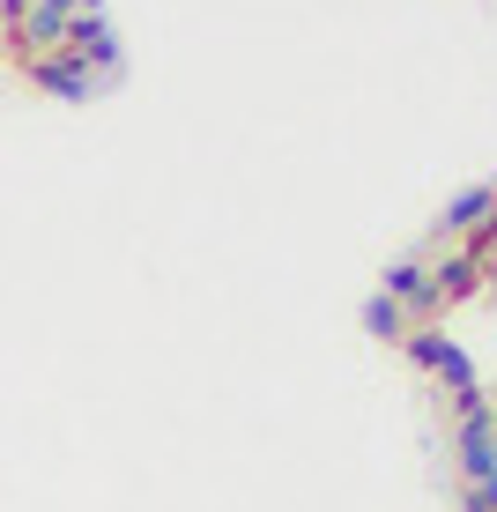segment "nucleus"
Masks as SVG:
<instances>
[{"instance_id":"obj_6","label":"nucleus","mask_w":497,"mask_h":512,"mask_svg":"<svg viewBox=\"0 0 497 512\" xmlns=\"http://www.w3.org/2000/svg\"><path fill=\"white\" fill-rule=\"evenodd\" d=\"M475 275H483V253H453V260H438V268H431L438 297H468V290H475Z\"/></svg>"},{"instance_id":"obj_9","label":"nucleus","mask_w":497,"mask_h":512,"mask_svg":"<svg viewBox=\"0 0 497 512\" xmlns=\"http://www.w3.org/2000/svg\"><path fill=\"white\" fill-rule=\"evenodd\" d=\"M460 512H497V475H483V483H468V498H460Z\"/></svg>"},{"instance_id":"obj_10","label":"nucleus","mask_w":497,"mask_h":512,"mask_svg":"<svg viewBox=\"0 0 497 512\" xmlns=\"http://www.w3.org/2000/svg\"><path fill=\"white\" fill-rule=\"evenodd\" d=\"M30 15V0H0V23H23Z\"/></svg>"},{"instance_id":"obj_1","label":"nucleus","mask_w":497,"mask_h":512,"mask_svg":"<svg viewBox=\"0 0 497 512\" xmlns=\"http://www.w3.org/2000/svg\"><path fill=\"white\" fill-rule=\"evenodd\" d=\"M67 45H75L82 60L97 67V82H119V67H127V52H119V30L104 23V8H75V15H67Z\"/></svg>"},{"instance_id":"obj_3","label":"nucleus","mask_w":497,"mask_h":512,"mask_svg":"<svg viewBox=\"0 0 497 512\" xmlns=\"http://www.w3.org/2000/svg\"><path fill=\"white\" fill-rule=\"evenodd\" d=\"M401 349L423 364V372H438L460 394V386H475V372H468V357H460V342H446V334H401Z\"/></svg>"},{"instance_id":"obj_5","label":"nucleus","mask_w":497,"mask_h":512,"mask_svg":"<svg viewBox=\"0 0 497 512\" xmlns=\"http://www.w3.org/2000/svg\"><path fill=\"white\" fill-rule=\"evenodd\" d=\"M15 30H23V52H30V60H38V52L67 45V8H45V0H30V15H23V23H15Z\"/></svg>"},{"instance_id":"obj_4","label":"nucleus","mask_w":497,"mask_h":512,"mask_svg":"<svg viewBox=\"0 0 497 512\" xmlns=\"http://www.w3.org/2000/svg\"><path fill=\"white\" fill-rule=\"evenodd\" d=\"M379 290L394 297L401 312H431V305H446V297H438V282H431V268H416V260H394Z\"/></svg>"},{"instance_id":"obj_8","label":"nucleus","mask_w":497,"mask_h":512,"mask_svg":"<svg viewBox=\"0 0 497 512\" xmlns=\"http://www.w3.org/2000/svg\"><path fill=\"white\" fill-rule=\"evenodd\" d=\"M364 334H379V342H401V334H408V312L394 305V297H364Z\"/></svg>"},{"instance_id":"obj_7","label":"nucleus","mask_w":497,"mask_h":512,"mask_svg":"<svg viewBox=\"0 0 497 512\" xmlns=\"http://www.w3.org/2000/svg\"><path fill=\"white\" fill-rule=\"evenodd\" d=\"M490 201H497V186H468V193L446 208V216H438V231H475V223L490 216Z\"/></svg>"},{"instance_id":"obj_2","label":"nucleus","mask_w":497,"mask_h":512,"mask_svg":"<svg viewBox=\"0 0 497 512\" xmlns=\"http://www.w3.org/2000/svg\"><path fill=\"white\" fill-rule=\"evenodd\" d=\"M30 82L52 90V97H67V104H90V97L104 90L97 67L82 60V52H38V60H30Z\"/></svg>"}]
</instances>
